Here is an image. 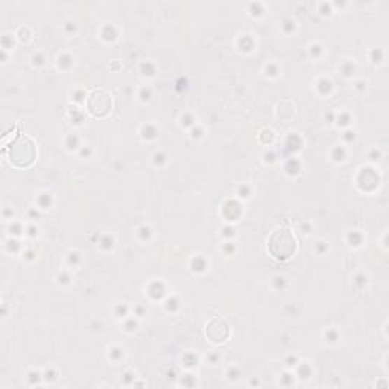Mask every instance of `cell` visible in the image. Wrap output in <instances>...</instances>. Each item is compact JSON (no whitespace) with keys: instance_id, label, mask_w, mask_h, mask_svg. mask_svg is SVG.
<instances>
[{"instance_id":"1","label":"cell","mask_w":389,"mask_h":389,"mask_svg":"<svg viewBox=\"0 0 389 389\" xmlns=\"http://www.w3.org/2000/svg\"><path fill=\"white\" fill-rule=\"evenodd\" d=\"M269 241L272 242H278L281 241V248L280 245H272L269 246V251L272 253V255L278 260H286L289 259L292 254L295 253L297 248V243H295V239L292 236V233L289 232L288 228H278L274 232V234L271 236Z\"/></svg>"}]
</instances>
